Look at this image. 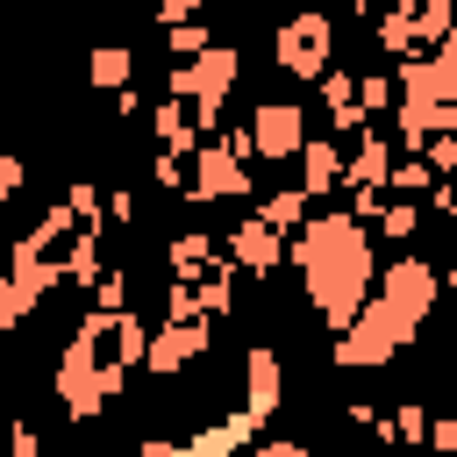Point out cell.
<instances>
[{
	"instance_id": "cell-4",
	"label": "cell",
	"mask_w": 457,
	"mask_h": 457,
	"mask_svg": "<svg viewBox=\"0 0 457 457\" xmlns=\"http://www.w3.org/2000/svg\"><path fill=\"white\" fill-rule=\"evenodd\" d=\"M250 407H257V414L278 407V357H271V350H250Z\"/></svg>"
},
{
	"instance_id": "cell-6",
	"label": "cell",
	"mask_w": 457,
	"mask_h": 457,
	"mask_svg": "<svg viewBox=\"0 0 457 457\" xmlns=\"http://www.w3.org/2000/svg\"><path fill=\"white\" fill-rule=\"evenodd\" d=\"M21 307H29V286H21V278H0V328H14Z\"/></svg>"
},
{
	"instance_id": "cell-7",
	"label": "cell",
	"mask_w": 457,
	"mask_h": 457,
	"mask_svg": "<svg viewBox=\"0 0 457 457\" xmlns=\"http://www.w3.org/2000/svg\"><path fill=\"white\" fill-rule=\"evenodd\" d=\"M328 179H336V150L314 143V150H307V186H328Z\"/></svg>"
},
{
	"instance_id": "cell-8",
	"label": "cell",
	"mask_w": 457,
	"mask_h": 457,
	"mask_svg": "<svg viewBox=\"0 0 457 457\" xmlns=\"http://www.w3.org/2000/svg\"><path fill=\"white\" fill-rule=\"evenodd\" d=\"M14 186H21V164H14V157H0V193H14Z\"/></svg>"
},
{
	"instance_id": "cell-2",
	"label": "cell",
	"mask_w": 457,
	"mask_h": 457,
	"mask_svg": "<svg viewBox=\"0 0 457 457\" xmlns=\"http://www.w3.org/2000/svg\"><path fill=\"white\" fill-rule=\"evenodd\" d=\"M321 57H328V14H293V21L278 29V64L300 71V79H314Z\"/></svg>"
},
{
	"instance_id": "cell-3",
	"label": "cell",
	"mask_w": 457,
	"mask_h": 457,
	"mask_svg": "<svg viewBox=\"0 0 457 457\" xmlns=\"http://www.w3.org/2000/svg\"><path fill=\"white\" fill-rule=\"evenodd\" d=\"M257 150H264V157L300 150V107H264V114H257Z\"/></svg>"
},
{
	"instance_id": "cell-5",
	"label": "cell",
	"mask_w": 457,
	"mask_h": 457,
	"mask_svg": "<svg viewBox=\"0 0 457 457\" xmlns=\"http://www.w3.org/2000/svg\"><path fill=\"white\" fill-rule=\"evenodd\" d=\"M129 79V50H100L93 57V86H121Z\"/></svg>"
},
{
	"instance_id": "cell-1",
	"label": "cell",
	"mask_w": 457,
	"mask_h": 457,
	"mask_svg": "<svg viewBox=\"0 0 457 457\" xmlns=\"http://www.w3.org/2000/svg\"><path fill=\"white\" fill-rule=\"evenodd\" d=\"M300 264H307V286L321 300L328 321H350L364 307V278H371V250H364V228L357 221H314L300 236Z\"/></svg>"
},
{
	"instance_id": "cell-9",
	"label": "cell",
	"mask_w": 457,
	"mask_h": 457,
	"mask_svg": "<svg viewBox=\"0 0 457 457\" xmlns=\"http://www.w3.org/2000/svg\"><path fill=\"white\" fill-rule=\"evenodd\" d=\"M264 457H307V450H300V443H271Z\"/></svg>"
}]
</instances>
